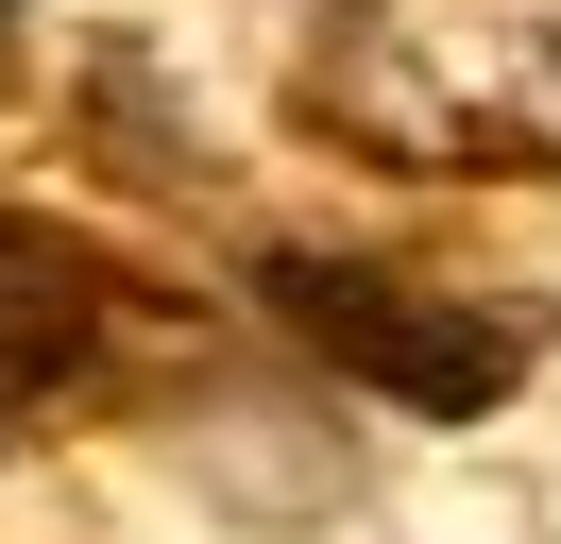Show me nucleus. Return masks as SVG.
<instances>
[{
	"mask_svg": "<svg viewBox=\"0 0 561 544\" xmlns=\"http://www.w3.org/2000/svg\"><path fill=\"white\" fill-rule=\"evenodd\" d=\"M255 306H273L323 374H357V392L425 408V426H477V408L527 392V340H511V324H477V306L409 290V272H375V256H255Z\"/></svg>",
	"mask_w": 561,
	"mask_h": 544,
	"instance_id": "1",
	"label": "nucleus"
},
{
	"mask_svg": "<svg viewBox=\"0 0 561 544\" xmlns=\"http://www.w3.org/2000/svg\"><path fill=\"white\" fill-rule=\"evenodd\" d=\"M85 358H103V256L0 204V408H18V392H69Z\"/></svg>",
	"mask_w": 561,
	"mask_h": 544,
	"instance_id": "2",
	"label": "nucleus"
},
{
	"mask_svg": "<svg viewBox=\"0 0 561 544\" xmlns=\"http://www.w3.org/2000/svg\"><path fill=\"white\" fill-rule=\"evenodd\" d=\"M187 460H239V476H205L221 510H255V528H307V510H341L357 494V460L323 426H273V408H205L187 426Z\"/></svg>",
	"mask_w": 561,
	"mask_h": 544,
	"instance_id": "3",
	"label": "nucleus"
},
{
	"mask_svg": "<svg viewBox=\"0 0 561 544\" xmlns=\"http://www.w3.org/2000/svg\"><path fill=\"white\" fill-rule=\"evenodd\" d=\"M0 86H18V0H0Z\"/></svg>",
	"mask_w": 561,
	"mask_h": 544,
	"instance_id": "4",
	"label": "nucleus"
}]
</instances>
